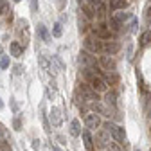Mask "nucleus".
I'll list each match as a JSON object with an SVG mask.
<instances>
[{
    "mask_svg": "<svg viewBox=\"0 0 151 151\" xmlns=\"http://www.w3.org/2000/svg\"><path fill=\"white\" fill-rule=\"evenodd\" d=\"M104 103L111 108H115L117 106V93L115 92H111V90H106V96H104Z\"/></svg>",
    "mask_w": 151,
    "mask_h": 151,
    "instance_id": "10",
    "label": "nucleus"
},
{
    "mask_svg": "<svg viewBox=\"0 0 151 151\" xmlns=\"http://www.w3.org/2000/svg\"><path fill=\"white\" fill-rule=\"evenodd\" d=\"M101 65H103L108 72H115V67H117V65H115V60H113L111 56H108V54H106V56H101Z\"/></svg>",
    "mask_w": 151,
    "mask_h": 151,
    "instance_id": "7",
    "label": "nucleus"
},
{
    "mask_svg": "<svg viewBox=\"0 0 151 151\" xmlns=\"http://www.w3.org/2000/svg\"><path fill=\"white\" fill-rule=\"evenodd\" d=\"M101 78L104 79L106 85H115V83L119 81V78H117V74H115V72H106V74L101 76Z\"/></svg>",
    "mask_w": 151,
    "mask_h": 151,
    "instance_id": "15",
    "label": "nucleus"
},
{
    "mask_svg": "<svg viewBox=\"0 0 151 151\" xmlns=\"http://www.w3.org/2000/svg\"><path fill=\"white\" fill-rule=\"evenodd\" d=\"M115 18H117V20H119V22L122 24L124 20H128V18H131V14H129V13H119V14H117Z\"/></svg>",
    "mask_w": 151,
    "mask_h": 151,
    "instance_id": "23",
    "label": "nucleus"
},
{
    "mask_svg": "<svg viewBox=\"0 0 151 151\" xmlns=\"http://www.w3.org/2000/svg\"><path fill=\"white\" fill-rule=\"evenodd\" d=\"M106 151H121V147H119L117 144H110V146L106 147Z\"/></svg>",
    "mask_w": 151,
    "mask_h": 151,
    "instance_id": "27",
    "label": "nucleus"
},
{
    "mask_svg": "<svg viewBox=\"0 0 151 151\" xmlns=\"http://www.w3.org/2000/svg\"><path fill=\"white\" fill-rule=\"evenodd\" d=\"M61 121H63V117H61L60 108H52V110H50V122H52L54 126H60Z\"/></svg>",
    "mask_w": 151,
    "mask_h": 151,
    "instance_id": "9",
    "label": "nucleus"
},
{
    "mask_svg": "<svg viewBox=\"0 0 151 151\" xmlns=\"http://www.w3.org/2000/svg\"><path fill=\"white\" fill-rule=\"evenodd\" d=\"M0 67H2V68H7V67H9V58H7V56H4V58H2V61H0Z\"/></svg>",
    "mask_w": 151,
    "mask_h": 151,
    "instance_id": "25",
    "label": "nucleus"
},
{
    "mask_svg": "<svg viewBox=\"0 0 151 151\" xmlns=\"http://www.w3.org/2000/svg\"><path fill=\"white\" fill-rule=\"evenodd\" d=\"M0 151H11V147H9L7 144H4V142H2V144H0Z\"/></svg>",
    "mask_w": 151,
    "mask_h": 151,
    "instance_id": "29",
    "label": "nucleus"
},
{
    "mask_svg": "<svg viewBox=\"0 0 151 151\" xmlns=\"http://www.w3.org/2000/svg\"><path fill=\"white\" fill-rule=\"evenodd\" d=\"M31 9L36 11V0H31Z\"/></svg>",
    "mask_w": 151,
    "mask_h": 151,
    "instance_id": "32",
    "label": "nucleus"
},
{
    "mask_svg": "<svg viewBox=\"0 0 151 151\" xmlns=\"http://www.w3.org/2000/svg\"><path fill=\"white\" fill-rule=\"evenodd\" d=\"M32 147H34V149L40 147V140H38V139H34V140H32Z\"/></svg>",
    "mask_w": 151,
    "mask_h": 151,
    "instance_id": "30",
    "label": "nucleus"
},
{
    "mask_svg": "<svg viewBox=\"0 0 151 151\" xmlns=\"http://www.w3.org/2000/svg\"><path fill=\"white\" fill-rule=\"evenodd\" d=\"M88 2H90V4L93 6V4H96V2H99V0H88Z\"/></svg>",
    "mask_w": 151,
    "mask_h": 151,
    "instance_id": "33",
    "label": "nucleus"
},
{
    "mask_svg": "<svg viewBox=\"0 0 151 151\" xmlns=\"http://www.w3.org/2000/svg\"><path fill=\"white\" fill-rule=\"evenodd\" d=\"M38 36H40L45 43L50 42V34H49V31H47V27H45L43 24H38Z\"/></svg>",
    "mask_w": 151,
    "mask_h": 151,
    "instance_id": "13",
    "label": "nucleus"
},
{
    "mask_svg": "<svg viewBox=\"0 0 151 151\" xmlns=\"http://www.w3.org/2000/svg\"><path fill=\"white\" fill-rule=\"evenodd\" d=\"M119 43L117 42H103V50L108 54V56H111V54H115V52H119Z\"/></svg>",
    "mask_w": 151,
    "mask_h": 151,
    "instance_id": "8",
    "label": "nucleus"
},
{
    "mask_svg": "<svg viewBox=\"0 0 151 151\" xmlns=\"http://www.w3.org/2000/svg\"><path fill=\"white\" fill-rule=\"evenodd\" d=\"M85 49H86V52H92V54L101 52L103 50V42L96 36H88V38H85Z\"/></svg>",
    "mask_w": 151,
    "mask_h": 151,
    "instance_id": "2",
    "label": "nucleus"
},
{
    "mask_svg": "<svg viewBox=\"0 0 151 151\" xmlns=\"http://www.w3.org/2000/svg\"><path fill=\"white\" fill-rule=\"evenodd\" d=\"M92 9H93V13H96L99 18H103V16L106 14V6L101 2V0H99V2H96V4H93V6H92Z\"/></svg>",
    "mask_w": 151,
    "mask_h": 151,
    "instance_id": "14",
    "label": "nucleus"
},
{
    "mask_svg": "<svg viewBox=\"0 0 151 151\" xmlns=\"http://www.w3.org/2000/svg\"><path fill=\"white\" fill-rule=\"evenodd\" d=\"M126 7V0H110V9L111 11H119Z\"/></svg>",
    "mask_w": 151,
    "mask_h": 151,
    "instance_id": "17",
    "label": "nucleus"
},
{
    "mask_svg": "<svg viewBox=\"0 0 151 151\" xmlns=\"http://www.w3.org/2000/svg\"><path fill=\"white\" fill-rule=\"evenodd\" d=\"M14 74H22V65H16L14 67Z\"/></svg>",
    "mask_w": 151,
    "mask_h": 151,
    "instance_id": "31",
    "label": "nucleus"
},
{
    "mask_svg": "<svg viewBox=\"0 0 151 151\" xmlns=\"http://www.w3.org/2000/svg\"><path fill=\"white\" fill-rule=\"evenodd\" d=\"M13 2H20V0H13Z\"/></svg>",
    "mask_w": 151,
    "mask_h": 151,
    "instance_id": "36",
    "label": "nucleus"
},
{
    "mask_svg": "<svg viewBox=\"0 0 151 151\" xmlns=\"http://www.w3.org/2000/svg\"><path fill=\"white\" fill-rule=\"evenodd\" d=\"M81 137H83V142H85V147H86L88 151H92V149H93V140H92V135H90V131H88V129H85V131H81Z\"/></svg>",
    "mask_w": 151,
    "mask_h": 151,
    "instance_id": "11",
    "label": "nucleus"
},
{
    "mask_svg": "<svg viewBox=\"0 0 151 151\" xmlns=\"http://www.w3.org/2000/svg\"><path fill=\"white\" fill-rule=\"evenodd\" d=\"M9 49H11V54H13V56H16V58H20V56L24 54V47L18 43V42H13V43L9 45Z\"/></svg>",
    "mask_w": 151,
    "mask_h": 151,
    "instance_id": "16",
    "label": "nucleus"
},
{
    "mask_svg": "<svg viewBox=\"0 0 151 151\" xmlns=\"http://www.w3.org/2000/svg\"><path fill=\"white\" fill-rule=\"evenodd\" d=\"M146 22H147V24H151V6L146 9Z\"/></svg>",
    "mask_w": 151,
    "mask_h": 151,
    "instance_id": "28",
    "label": "nucleus"
},
{
    "mask_svg": "<svg viewBox=\"0 0 151 151\" xmlns=\"http://www.w3.org/2000/svg\"><path fill=\"white\" fill-rule=\"evenodd\" d=\"M61 34H63V27H61V24H60V22H56V24H54V27H52V36L60 38Z\"/></svg>",
    "mask_w": 151,
    "mask_h": 151,
    "instance_id": "19",
    "label": "nucleus"
},
{
    "mask_svg": "<svg viewBox=\"0 0 151 151\" xmlns=\"http://www.w3.org/2000/svg\"><path fill=\"white\" fill-rule=\"evenodd\" d=\"M13 126H14V129H22V122H20V119H18V117L13 121Z\"/></svg>",
    "mask_w": 151,
    "mask_h": 151,
    "instance_id": "26",
    "label": "nucleus"
},
{
    "mask_svg": "<svg viewBox=\"0 0 151 151\" xmlns=\"http://www.w3.org/2000/svg\"><path fill=\"white\" fill-rule=\"evenodd\" d=\"M93 110H97L99 113H103V115H111V113H110V110H108V106H104V104H101V103H96V104H93Z\"/></svg>",
    "mask_w": 151,
    "mask_h": 151,
    "instance_id": "18",
    "label": "nucleus"
},
{
    "mask_svg": "<svg viewBox=\"0 0 151 151\" xmlns=\"http://www.w3.org/2000/svg\"><path fill=\"white\" fill-rule=\"evenodd\" d=\"M104 131H108V135L115 139V142L119 144H126V135H124V129L117 124H113V122H106L104 124Z\"/></svg>",
    "mask_w": 151,
    "mask_h": 151,
    "instance_id": "1",
    "label": "nucleus"
},
{
    "mask_svg": "<svg viewBox=\"0 0 151 151\" xmlns=\"http://www.w3.org/2000/svg\"><path fill=\"white\" fill-rule=\"evenodd\" d=\"M70 135H72V137H79V135H81V122H79L78 119L70 121Z\"/></svg>",
    "mask_w": 151,
    "mask_h": 151,
    "instance_id": "12",
    "label": "nucleus"
},
{
    "mask_svg": "<svg viewBox=\"0 0 151 151\" xmlns=\"http://www.w3.org/2000/svg\"><path fill=\"white\" fill-rule=\"evenodd\" d=\"M108 25H110L113 31H119V29H121V22L117 20L115 16H111V18H110V24H108Z\"/></svg>",
    "mask_w": 151,
    "mask_h": 151,
    "instance_id": "21",
    "label": "nucleus"
},
{
    "mask_svg": "<svg viewBox=\"0 0 151 151\" xmlns=\"http://www.w3.org/2000/svg\"><path fill=\"white\" fill-rule=\"evenodd\" d=\"M81 99H85V101H96L97 103V92L93 90L90 85H86V83H81Z\"/></svg>",
    "mask_w": 151,
    "mask_h": 151,
    "instance_id": "4",
    "label": "nucleus"
},
{
    "mask_svg": "<svg viewBox=\"0 0 151 151\" xmlns=\"http://www.w3.org/2000/svg\"><path fill=\"white\" fill-rule=\"evenodd\" d=\"M79 63H81L85 68L97 70V61H96V58H93V56H90V52H86V50H83V52L79 54Z\"/></svg>",
    "mask_w": 151,
    "mask_h": 151,
    "instance_id": "3",
    "label": "nucleus"
},
{
    "mask_svg": "<svg viewBox=\"0 0 151 151\" xmlns=\"http://www.w3.org/2000/svg\"><path fill=\"white\" fill-rule=\"evenodd\" d=\"M96 140H97V146L99 147H108L110 146V135H108V131H104V129L97 131Z\"/></svg>",
    "mask_w": 151,
    "mask_h": 151,
    "instance_id": "6",
    "label": "nucleus"
},
{
    "mask_svg": "<svg viewBox=\"0 0 151 151\" xmlns=\"http://www.w3.org/2000/svg\"><path fill=\"white\" fill-rule=\"evenodd\" d=\"M149 42H151V31L142 32V36H140V45H147Z\"/></svg>",
    "mask_w": 151,
    "mask_h": 151,
    "instance_id": "20",
    "label": "nucleus"
},
{
    "mask_svg": "<svg viewBox=\"0 0 151 151\" xmlns=\"http://www.w3.org/2000/svg\"><path fill=\"white\" fill-rule=\"evenodd\" d=\"M0 108H4V101L2 99H0Z\"/></svg>",
    "mask_w": 151,
    "mask_h": 151,
    "instance_id": "34",
    "label": "nucleus"
},
{
    "mask_svg": "<svg viewBox=\"0 0 151 151\" xmlns=\"http://www.w3.org/2000/svg\"><path fill=\"white\" fill-rule=\"evenodd\" d=\"M2 50H4V49H2V45H0V54H2Z\"/></svg>",
    "mask_w": 151,
    "mask_h": 151,
    "instance_id": "35",
    "label": "nucleus"
},
{
    "mask_svg": "<svg viewBox=\"0 0 151 151\" xmlns=\"http://www.w3.org/2000/svg\"><path fill=\"white\" fill-rule=\"evenodd\" d=\"M0 13H2V14L9 13V2H7V0H0Z\"/></svg>",
    "mask_w": 151,
    "mask_h": 151,
    "instance_id": "22",
    "label": "nucleus"
},
{
    "mask_svg": "<svg viewBox=\"0 0 151 151\" xmlns=\"http://www.w3.org/2000/svg\"><path fill=\"white\" fill-rule=\"evenodd\" d=\"M0 144H2V137H0Z\"/></svg>",
    "mask_w": 151,
    "mask_h": 151,
    "instance_id": "37",
    "label": "nucleus"
},
{
    "mask_svg": "<svg viewBox=\"0 0 151 151\" xmlns=\"http://www.w3.org/2000/svg\"><path fill=\"white\" fill-rule=\"evenodd\" d=\"M85 124L90 129H96V128L101 126V117L97 115V113H93V111H88L86 115H85Z\"/></svg>",
    "mask_w": 151,
    "mask_h": 151,
    "instance_id": "5",
    "label": "nucleus"
},
{
    "mask_svg": "<svg viewBox=\"0 0 151 151\" xmlns=\"http://www.w3.org/2000/svg\"><path fill=\"white\" fill-rule=\"evenodd\" d=\"M79 29L86 31V20H85V16H79Z\"/></svg>",
    "mask_w": 151,
    "mask_h": 151,
    "instance_id": "24",
    "label": "nucleus"
},
{
    "mask_svg": "<svg viewBox=\"0 0 151 151\" xmlns=\"http://www.w3.org/2000/svg\"><path fill=\"white\" fill-rule=\"evenodd\" d=\"M133 151H140V149H133Z\"/></svg>",
    "mask_w": 151,
    "mask_h": 151,
    "instance_id": "38",
    "label": "nucleus"
}]
</instances>
